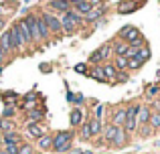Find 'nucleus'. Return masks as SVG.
<instances>
[{
	"mask_svg": "<svg viewBox=\"0 0 160 154\" xmlns=\"http://www.w3.org/2000/svg\"><path fill=\"white\" fill-rule=\"evenodd\" d=\"M75 132L73 130H65V132H57L53 136V148L51 150L59 152V154H67L71 150V144H73Z\"/></svg>",
	"mask_w": 160,
	"mask_h": 154,
	"instance_id": "f257e3e1",
	"label": "nucleus"
},
{
	"mask_svg": "<svg viewBox=\"0 0 160 154\" xmlns=\"http://www.w3.org/2000/svg\"><path fill=\"white\" fill-rule=\"evenodd\" d=\"M118 39L124 41L128 47H142L144 45V37H142V32L138 31L136 27H132V24H128V27H124L120 32H118Z\"/></svg>",
	"mask_w": 160,
	"mask_h": 154,
	"instance_id": "f03ea898",
	"label": "nucleus"
},
{
	"mask_svg": "<svg viewBox=\"0 0 160 154\" xmlns=\"http://www.w3.org/2000/svg\"><path fill=\"white\" fill-rule=\"evenodd\" d=\"M43 18H45V22H47V28H49L51 35H55V37L63 35V27H61V20H59L57 14H53V12H43Z\"/></svg>",
	"mask_w": 160,
	"mask_h": 154,
	"instance_id": "7ed1b4c3",
	"label": "nucleus"
},
{
	"mask_svg": "<svg viewBox=\"0 0 160 154\" xmlns=\"http://www.w3.org/2000/svg\"><path fill=\"white\" fill-rule=\"evenodd\" d=\"M8 35H10V45H12V49H14V51H20V53H22L24 49H27V43L22 41L20 31H18V27H16V24H12V27L8 28Z\"/></svg>",
	"mask_w": 160,
	"mask_h": 154,
	"instance_id": "20e7f679",
	"label": "nucleus"
},
{
	"mask_svg": "<svg viewBox=\"0 0 160 154\" xmlns=\"http://www.w3.org/2000/svg\"><path fill=\"white\" fill-rule=\"evenodd\" d=\"M24 18H27L28 27H31L32 45H37V47H41V45H43V39H41V32H39V24H37V14H27Z\"/></svg>",
	"mask_w": 160,
	"mask_h": 154,
	"instance_id": "39448f33",
	"label": "nucleus"
},
{
	"mask_svg": "<svg viewBox=\"0 0 160 154\" xmlns=\"http://www.w3.org/2000/svg\"><path fill=\"white\" fill-rule=\"evenodd\" d=\"M16 27H18V31H20V37H22V41L27 43V47L28 45H32V37H31V27H28V22H27V18H18L16 20Z\"/></svg>",
	"mask_w": 160,
	"mask_h": 154,
	"instance_id": "423d86ee",
	"label": "nucleus"
},
{
	"mask_svg": "<svg viewBox=\"0 0 160 154\" xmlns=\"http://www.w3.org/2000/svg\"><path fill=\"white\" fill-rule=\"evenodd\" d=\"M106 4L103 6H98V8H91V12L89 14H85V18H83V22H87V24H95V22H99V20L103 18V14H106Z\"/></svg>",
	"mask_w": 160,
	"mask_h": 154,
	"instance_id": "0eeeda50",
	"label": "nucleus"
},
{
	"mask_svg": "<svg viewBox=\"0 0 160 154\" xmlns=\"http://www.w3.org/2000/svg\"><path fill=\"white\" fill-rule=\"evenodd\" d=\"M83 122H85V112H83L81 107H73V110H71V114H69L71 128H79Z\"/></svg>",
	"mask_w": 160,
	"mask_h": 154,
	"instance_id": "6e6552de",
	"label": "nucleus"
},
{
	"mask_svg": "<svg viewBox=\"0 0 160 154\" xmlns=\"http://www.w3.org/2000/svg\"><path fill=\"white\" fill-rule=\"evenodd\" d=\"M138 8H140V2H136V0H122V2H118V12L120 14H130V12H136Z\"/></svg>",
	"mask_w": 160,
	"mask_h": 154,
	"instance_id": "1a4fd4ad",
	"label": "nucleus"
},
{
	"mask_svg": "<svg viewBox=\"0 0 160 154\" xmlns=\"http://www.w3.org/2000/svg\"><path fill=\"white\" fill-rule=\"evenodd\" d=\"M126 118H128V114H126V107H118L116 112H113V116H112V126H116V128H124V124H126Z\"/></svg>",
	"mask_w": 160,
	"mask_h": 154,
	"instance_id": "9d476101",
	"label": "nucleus"
},
{
	"mask_svg": "<svg viewBox=\"0 0 160 154\" xmlns=\"http://www.w3.org/2000/svg\"><path fill=\"white\" fill-rule=\"evenodd\" d=\"M59 20H61V27H63V32H65V35H75V32L79 31V27L73 22V20L67 18V14H61Z\"/></svg>",
	"mask_w": 160,
	"mask_h": 154,
	"instance_id": "9b49d317",
	"label": "nucleus"
},
{
	"mask_svg": "<svg viewBox=\"0 0 160 154\" xmlns=\"http://www.w3.org/2000/svg\"><path fill=\"white\" fill-rule=\"evenodd\" d=\"M128 142H130V134L124 130V128H118V134H116V138H113L112 146H116V148H124Z\"/></svg>",
	"mask_w": 160,
	"mask_h": 154,
	"instance_id": "f8f14e48",
	"label": "nucleus"
},
{
	"mask_svg": "<svg viewBox=\"0 0 160 154\" xmlns=\"http://www.w3.org/2000/svg\"><path fill=\"white\" fill-rule=\"evenodd\" d=\"M102 69H103V75H106L108 83L116 85V83H118V71H116V67H113L112 63H102Z\"/></svg>",
	"mask_w": 160,
	"mask_h": 154,
	"instance_id": "ddd939ff",
	"label": "nucleus"
},
{
	"mask_svg": "<svg viewBox=\"0 0 160 154\" xmlns=\"http://www.w3.org/2000/svg\"><path fill=\"white\" fill-rule=\"evenodd\" d=\"M49 8L55 10V12H59V14H65V12H69L73 6H71L69 2H65V0H51V2H49Z\"/></svg>",
	"mask_w": 160,
	"mask_h": 154,
	"instance_id": "4468645a",
	"label": "nucleus"
},
{
	"mask_svg": "<svg viewBox=\"0 0 160 154\" xmlns=\"http://www.w3.org/2000/svg\"><path fill=\"white\" fill-rule=\"evenodd\" d=\"M116 134H118V128L116 126H112V124H106V126H103L102 138H103V142H106V144H112L113 138H116Z\"/></svg>",
	"mask_w": 160,
	"mask_h": 154,
	"instance_id": "2eb2a0df",
	"label": "nucleus"
},
{
	"mask_svg": "<svg viewBox=\"0 0 160 154\" xmlns=\"http://www.w3.org/2000/svg\"><path fill=\"white\" fill-rule=\"evenodd\" d=\"M37 24H39V32H41V39H43V43H47L49 37H51V32H49L47 22H45V18H43V12H39V14H37Z\"/></svg>",
	"mask_w": 160,
	"mask_h": 154,
	"instance_id": "dca6fc26",
	"label": "nucleus"
},
{
	"mask_svg": "<svg viewBox=\"0 0 160 154\" xmlns=\"http://www.w3.org/2000/svg\"><path fill=\"white\" fill-rule=\"evenodd\" d=\"M150 116H152V110H150L148 106H142L140 112H138V116H136L138 126H146V124L150 122Z\"/></svg>",
	"mask_w": 160,
	"mask_h": 154,
	"instance_id": "f3484780",
	"label": "nucleus"
},
{
	"mask_svg": "<svg viewBox=\"0 0 160 154\" xmlns=\"http://www.w3.org/2000/svg\"><path fill=\"white\" fill-rule=\"evenodd\" d=\"M87 77L95 79V81H99V83H108L106 75H103V69H102V65H93V67H91L89 71H87Z\"/></svg>",
	"mask_w": 160,
	"mask_h": 154,
	"instance_id": "a211bd4d",
	"label": "nucleus"
},
{
	"mask_svg": "<svg viewBox=\"0 0 160 154\" xmlns=\"http://www.w3.org/2000/svg\"><path fill=\"white\" fill-rule=\"evenodd\" d=\"M37 148H39V150H43V152L51 150V148H53V136L51 134H43L39 140H37Z\"/></svg>",
	"mask_w": 160,
	"mask_h": 154,
	"instance_id": "6ab92c4d",
	"label": "nucleus"
},
{
	"mask_svg": "<svg viewBox=\"0 0 160 154\" xmlns=\"http://www.w3.org/2000/svg\"><path fill=\"white\" fill-rule=\"evenodd\" d=\"M128 49H130V47L124 43V41H120V39H118V41H113V43H112V53H113L116 57H126Z\"/></svg>",
	"mask_w": 160,
	"mask_h": 154,
	"instance_id": "aec40b11",
	"label": "nucleus"
},
{
	"mask_svg": "<svg viewBox=\"0 0 160 154\" xmlns=\"http://www.w3.org/2000/svg\"><path fill=\"white\" fill-rule=\"evenodd\" d=\"M24 132H27L28 138H35V140H39L41 136L45 134V130L39 126V124H27V130H24Z\"/></svg>",
	"mask_w": 160,
	"mask_h": 154,
	"instance_id": "412c9836",
	"label": "nucleus"
},
{
	"mask_svg": "<svg viewBox=\"0 0 160 154\" xmlns=\"http://www.w3.org/2000/svg\"><path fill=\"white\" fill-rule=\"evenodd\" d=\"M43 118H45V112H43V110H39V107H35V110H28V114H27V124H39Z\"/></svg>",
	"mask_w": 160,
	"mask_h": 154,
	"instance_id": "4be33fe9",
	"label": "nucleus"
},
{
	"mask_svg": "<svg viewBox=\"0 0 160 154\" xmlns=\"http://www.w3.org/2000/svg\"><path fill=\"white\" fill-rule=\"evenodd\" d=\"M0 47L4 49L6 55H12V53H14V49H12V45H10V35H8V31L0 35Z\"/></svg>",
	"mask_w": 160,
	"mask_h": 154,
	"instance_id": "5701e85b",
	"label": "nucleus"
},
{
	"mask_svg": "<svg viewBox=\"0 0 160 154\" xmlns=\"http://www.w3.org/2000/svg\"><path fill=\"white\" fill-rule=\"evenodd\" d=\"M73 10L79 12L81 16H85V14H89V12H91V4L87 2V0H79V2L73 4Z\"/></svg>",
	"mask_w": 160,
	"mask_h": 154,
	"instance_id": "b1692460",
	"label": "nucleus"
},
{
	"mask_svg": "<svg viewBox=\"0 0 160 154\" xmlns=\"http://www.w3.org/2000/svg\"><path fill=\"white\" fill-rule=\"evenodd\" d=\"M89 122V130H91V136H102V130H103V122H99V120H95V118H89L87 120Z\"/></svg>",
	"mask_w": 160,
	"mask_h": 154,
	"instance_id": "393cba45",
	"label": "nucleus"
},
{
	"mask_svg": "<svg viewBox=\"0 0 160 154\" xmlns=\"http://www.w3.org/2000/svg\"><path fill=\"white\" fill-rule=\"evenodd\" d=\"M20 99V95L16 93V91H4L2 93V102L4 106H16V102Z\"/></svg>",
	"mask_w": 160,
	"mask_h": 154,
	"instance_id": "a878e982",
	"label": "nucleus"
},
{
	"mask_svg": "<svg viewBox=\"0 0 160 154\" xmlns=\"http://www.w3.org/2000/svg\"><path fill=\"white\" fill-rule=\"evenodd\" d=\"M0 130H2V134H8V132H16V122H14V120L0 118Z\"/></svg>",
	"mask_w": 160,
	"mask_h": 154,
	"instance_id": "bb28decb",
	"label": "nucleus"
},
{
	"mask_svg": "<svg viewBox=\"0 0 160 154\" xmlns=\"http://www.w3.org/2000/svg\"><path fill=\"white\" fill-rule=\"evenodd\" d=\"M2 142L4 144H22V138H20L18 132H8V134H2Z\"/></svg>",
	"mask_w": 160,
	"mask_h": 154,
	"instance_id": "cd10ccee",
	"label": "nucleus"
},
{
	"mask_svg": "<svg viewBox=\"0 0 160 154\" xmlns=\"http://www.w3.org/2000/svg\"><path fill=\"white\" fill-rule=\"evenodd\" d=\"M112 65L116 67V71H118V73L128 71V59H126V57H116V61H113Z\"/></svg>",
	"mask_w": 160,
	"mask_h": 154,
	"instance_id": "c85d7f7f",
	"label": "nucleus"
},
{
	"mask_svg": "<svg viewBox=\"0 0 160 154\" xmlns=\"http://www.w3.org/2000/svg\"><path fill=\"white\" fill-rule=\"evenodd\" d=\"M37 106V95L35 93H27L24 95V102H22V107H27V110H35Z\"/></svg>",
	"mask_w": 160,
	"mask_h": 154,
	"instance_id": "c756f323",
	"label": "nucleus"
},
{
	"mask_svg": "<svg viewBox=\"0 0 160 154\" xmlns=\"http://www.w3.org/2000/svg\"><path fill=\"white\" fill-rule=\"evenodd\" d=\"M136 59L140 61V63H146V61L150 59V49L148 47H140L138 53H136Z\"/></svg>",
	"mask_w": 160,
	"mask_h": 154,
	"instance_id": "7c9ffc66",
	"label": "nucleus"
},
{
	"mask_svg": "<svg viewBox=\"0 0 160 154\" xmlns=\"http://www.w3.org/2000/svg\"><path fill=\"white\" fill-rule=\"evenodd\" d=\"M99 51V55H102V59H103V63H108V59H109V55H112V43H106V45H102V47L98 49Z\"/></svg>",
	"mask_w": 160,
	"mask_h": 154,
	"instance_id": "2f4dec72",
	"label": "nucleus"
},
{
	"mask_svg": "<svg viewBox=\"0 0 160 154\" xmlns=\"http://www.w3.org/2000/svg\"><path fill=\"white\" fill-rule=\"evenodd\" d=\"M79 128H81V130H79V132H81V134H79V136H81V140H91V138H93V136H91V130H89V122H87V120H85V122H83V124H81Z\"/></svg>",
	"mask_w": 160,
	"mask_h": 154,
	"instance_id": "473e14b6",
	"label": "nucleus"
},
{
	"mask_svg": "<svg viewBox=\"0 0 160 154\" xmlns=\"http://www.w3.org/2000/svg\"><path fill=\"white\" fill-rule=\"evenodd\" d=\"M148 126L152 128V130H160V112H152V116H150V122Z\"/></svg>",
	"mask_w": 160,
	"mask_h": 154,
	"instance_id": "72a5a7b5",
	"label": "nucleus"
},
{
	"mask_svg": "<svg viewBox=\"0 0 160 154\" xmlns=\"http://www.w3.org/2000/svg\"><path fill=\"white\" fill-rule=\"evenodd\" d=\"M124 130L128 132H136L138 130V122H136V118H126V124H124Z\"/></svg>",
	"mask_w": 160,
	"mask_h": 154,
	"instance_id": "f704fd0d",
	"label": "nucleus"
},
{
	"mask_svg": "<svg viewBox=\"0 0 160 154\" xmlns=\"http://www.w3.org/2000/svg\"><path fill=\"white\" fill-rule=\"evenodd\" d=\"M14 116H16V106H4V110H2V118H6V120H14Z\"/></svg>",
	"mask_w": 160,
	"mask_h": 154,
	"instance_id": "c9c22d12",
	"label": "nucleus"
},
{
	"mask_svg": "<svg viewBox=\"0 0 160 154\" xmlns=\"http://www.w3.org/2000/svg\"><path fill=\"white\" fill-rule=\"evenodd\" d=\"M18 154H35V146L28 144V142H22L18 146Z\"/></svg>",
	"mask_w": 160,
	"mask_h": 154,
	"instance_id": "e433bc0d",
	"label": "nucleus"
},
{
	"mask_svg": "<svg viewBox=\"0 0 160 154\" xmlns=\"http://www.w3.org/2000/svg\"><path fill=\"white\" fill-rule=\"evenodd\" d=\"M142 67V63L136 59V57H132V59H128V71H138V69Z\"/></svg>",
	"mask_w": 160,
	"mask_h": 154,
	"instance_id": "4c0bfd02",
	"label": "nucleus"
},
{
	"mask_svg": "<svg viewBox=\"0 0 160 154\" xmlns=\"http://www.w3.org/2000/svg\"><path fill=\"white\" fill-rule=\"evenodd\" d=\"M142 106H138V103H132V106H128V110H126V114H128V118H136L138 112H140Z\"/></svg>",
	"mask_w": 160,
	"mask_h": 154,
	"instance_id": "58836bf2",
	"label": "nucleus"
},
{
	"mask_svg": "<svg viewBox=\"0 0 160 154\" xmlns=\"http://www.w3.org/2000/svg\"><path fill=\"white\" fill-rule=\"evenodd\" d=\"M89 63L91 65H102L103 63V59H102V55H99V51H93L89 55Z\"/></svg>",
	"mask_w": 160,
	"mask_h": 154,
	"instance_id": "ea45409f",
	"label": "nucleus"
},
{
	"mask_svg": "<svg viewBox=\"0 0 160 154\" xmlns=\"http://www.w3.org/2000/svg\"><path fill=\"white\" fill-rule=\"evenodd\" d=\"M103 112H106V106H102V103H98V106H95V110H93V114H95L93 118L102 122V120H103Z\"/></svg>",
	"mask_w": 160,
	"mask_h": 154,
	"instance_id": "a19ab883",
	"label": "nucleus"
},
{
	"mask_svg": "<svg viewBox=\"0 0 160 154\" xmlns=\"http://www.w3.org/2000/svg\"><path fill=\"white\" fill-rule=\"evenodd\" d=\"M138 130H140V136H142V138H148V136L152 134V128H150L148 124H146V126H138Z\"/></svg>",
	"mask_w": 160,
	"mask_h": 154,
	"instance_id": "79ce46f5",
	"label": "nucleus"
},
{
	"mask_svg": "<svg viewBox=\"0 0 160 154\" xmlns=\"http://www.w3.org/2000/svg\"><path fill=\"white\" fill-rule=\"evenodd\" d=\"M18 146H20V144H4V152H8V154H18Z\"/></svg>",
	"mask_w": 160,
	"mask_h": 154,
	"instance_id": "37998d69",
	"label": "nucleus"
},
{
	"mask_svg": "<svg viewBox=\"0 0 160 154\" xmlns=\"http://www.w3.org/2000/svg\"><path fill=\"white\" fill-rule=\"evenodd\" d=\"M73 69H75V73H81V75H87V71H89L85 63H77V65H75Z\"/></svg>",
	"mask_w": 160,
	"mask_h": 154,
	"instance_id": "c03bdc74",
	"label": "nucleus"
},
{
	"mask_svg": "<svg viewBox=\"0 0 160 154\" xmlns=\"http://www.w3.org/2000/svg\"><path fill=\"white\" fill-rule=\"evenodd\" d=\"M83 102H85V97H83V95H81V93H75V99H73V103H75V106H77V107H79V106H81V103H83Z\"/></svg>",
	"mask_w": 160,
	"mask_h": 154,
	"instance_id": "a18cd8bd",
	"label": "nucleus"
},
{
	"mask_svg": "<svg viewBox=\"0 0 160 154\" xmlns=\"http://www.w3.org/2000/svg\"><path fill=\"white\" fill-rule=\"evenodd\" d=\"M87 2L91 4V8H98V6H103V4H106V0H87Z\"/></svg>",
	"mask_w": 160,
	"mask_h": 154,
	"instance_id": "49530a36",
	"label": "nucleus"
},
{
	"mask_svg": "<svg viewBox=\"0 0 160 154\" xmlns=\"http://www.w3.org/2000/svg\"><path fill=\"white\" fill-rule=\"evenodd\" d=\"M158 91H160V85H152V87L148 89V97H154V95H156Z\"/></svg>",
	"mask_w": 160,
	"mask_h": 154,
	"instance_id": "de8ad7c7",
	"label": "nucleus"
},
{
	"mask_svg": "<svg viewBox=\"0 0 160 154\" xmlns=\"http://www.w3.org/2000/svg\"><path fill=\"white\" fill-rule=\"evenodd\" d=\"M126 79H128V71H124V73H118V83L126 81Z\"/></svg>",
	"mask_w": 160,
	"mask_h": 154,
	"instance_id": "09e8293b",
	"label": "nucleus"
},
{
	"mask_svg": "<svg viewBox=\"0 0 160 154\" xmlns=\"http://www.w3.org/2000/svg\"><path fill=\"white\" fill-rule=\"evenodd\" d=\"M73 99H75V93H73V91H67V102L73 103Z\"/></svg>",
	"mask_w": 160,
	"mask_h": 154,
	"instance_id": "8fccbe9b",
	"label": "nucleus"
},
{
	"mask_svg": "<svg viewBox=\"0 0 160 154\" xmlns=\"http://www.w3.org/2000/svg\"><path fill=\"white\" fill-rule=\"evenodd\" d=\"M4 24H6V22H4V18H0V35H2V31H4Z\"/></svg>",
	"mask_w": 160,
	"mask_h": 154,
	"instance_id": "3c124183",
	"label": "nucleus"
},
{
	"mask_svg": "<svg viewBox=\"0 0 160 154\" xmlns=\"http://www.w3.org/2000/svg\"><path fill=\"white\" fill-rule=\"evenodd\" d=\"M67 154H81V150H69Z\"/></svg>",
	"mask_w": 160,
	"mask_h": 154,
	"instance_id": "603ef678",
	"label": "nucleus"
},
{
	"mask_svg": "<svg viewBox=\"0 0 160 154\" xmlns=\"http://www.w3.org/2000/svg\"><path fill=\"white\" fill-rule=\"evenodd\" d=\"M81 154H93V150H81Z\"/></svg>",
	"mask_w": 160,
	"mask_h": 154,
	"instance_id": "864d4df0",
	"label": "nucleus"
},
{
	"mask_svg": "<svg viewBox=\"0 0 160 154\" xmlns=\"http://www.w3.org/2000/svg\"><path fill=\"white\" fill-rule=\"evenodd\" d=\"M0 154H8V152H4V148H0Z\"/></svg>",
	"mask_w": 160,
	"mask_h": 154,
	"instance_id": "5fc2aeb1",
	"label": "nucleus"
},
{
	"mask_svg": "<svg viewBox=\"0 0 160 154\" xmlns=\"http://www.w3.org/2000/svg\"><path fill=\"white\" fill-rule=\"evenodd\" d=\"M156 148H160V140H158V142H156Z\"/></svg>",
	"mask_w": 160,
	"mask_h": 154,
	"instance_id": "6e6d98bb",
	"label": "nucleus"
},
{
	"mask_svg": "<svg viewBox=\"0 0 160 154\" xmlns=\"http://www.w3.org/2000/svg\"><path fill=\"white\" fill-rule=\"evenodd\" d=\"M0 73H2V69H0Z\"/></svg>",
	"mask_w": 160,
	"mask_h": 154,
	"instance_id": "4d7b16f0",
	"label": "nucleus"
},
{
	"mask_svg": "<svg viewBox=\"0 0 160 154\" xmlns=\"http://www.w3.org/2000/svg\"><path fill=\"white\" fill-rule=\"evenodd\" d=\"M24 2H28V0H24Z\"/></svg>",
	"mask_w": 160,
	"mask_h": 154,
	"instance_id": "13d9d810",
	"label": "nucleus"
}]
</instances>
